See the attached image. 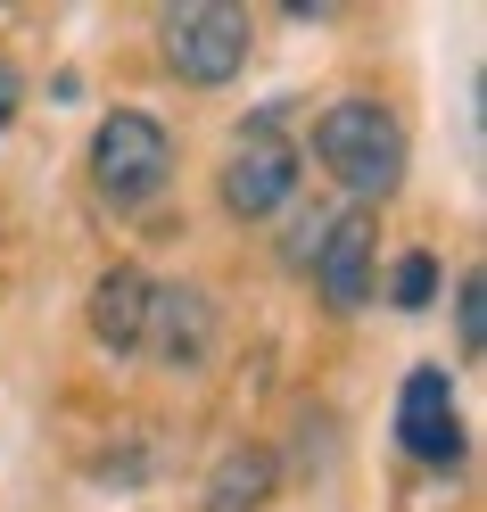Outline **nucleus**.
Here are the masks:
<instances>
[{"label": "nucleus", "mask_w": 487, "mask_h": 512, "mask_svg": "<svg viewBox=\"0 0 487 512\" xmlns=\"http://www.w3.org/2000/svg\"><path fill=\"white\" fill-rule=\"evenodd\" d=\"M314 157H322L331 182L355 190V199H388V190L405 182V124L380 100H339L314 124Z\"/></svg>", "instance_id": "f257e3e1"}, {"label": "nucleus", "mask_w": 487, "mask_h": 512, "mask_svg": "<svg viewBox=\"0 0 487 512\" xmlns=\"http://www.w3.org/2000/svg\"><path fill=\"white\" fill-rule=\"evenodd\" d=\"M166 174H174L166 124L149 108H108L100 133H91V190H100L108 207H141V199L166 190Z\"/></svg>", "instance_id": "f03ea898"}, {"label": "nucleus", "mask_w": 487, "mask_h": 512, "mask_svg": "<svg viewBox=\"0 0 487 512\" xmlns=\"http://www.w3.org/2000/svg\"><path fill=\"white\" fill-rule=\"evenodd\" d=\"M157 42H166V67L190 91H215L248 67V9L240 0H174Z\"/></svg>", "instance_id": "7ed1b4c3"}, {"label": "nucleus", "mask_w": 487, "mask_h": 512, "mask_svg": "<svg viewBox=\"0 0 487 512\" xmlns=\"http://www.w3.org/2000/svg\"><path fill=\"white\" fill-rule=\"evenodd\" d=\"M289 190H298V149H289V133L273 116H256L232 141V157H223V207L240 223H265L289 207Z\"/></svg>", "instance_id": "20e7f679"}, {"label": "nucleus", "mask_w": 487, "mask_h": 512, "mask_svg": "<svg viewBox=\"0 0 487 512\" xmlns=\"http://www.w3.org/2000/svg\"><path fill=\"white\" fill-rule=\"evenodd\" d=\"M397 446L421 471H454L463 463V422H454V380L438 364L405 372V397H397Z\"/></svg>", "instance_id": "39448f33"}, {"label": "nucleus", "mask_w": 487, "mask_h": 512, "mask_svg": "<svg viewBox=\"0 0 487 512\" xmlns=\"http://www.w3.org/2000/svg\"><path fill=\"white\" fill-rule=\"evenodd\" d=\"M372 215H339L331 232L314 240V290H322V306L331 314H355L372 298Z\"/></svg>", "instance_id": "423d86ee"}, {"label": "nucleus", "mask_w": 487, "mask_h": 512, "mask_svg": "<svg viewBox=\"0 0 487 512\" xmlns=\"http://www.w3.org/2000/svg\"><path fill=\"white\" fill-rule=\"evenodd\" d=\"M149 298H157V281H149L141 265H108V273H100V290H91V339H100L108 356H141Z\"/></svg>", "instance_id": "0eeeda50"}, {"label": "nucleus", "mask_w": 487, "mask_h": 512, "mask_svg": "<svg viewBox=\"0 0 487 512\" xmlns=\"http://www.w3.org/2000/svg\"><path fill=\"white\" fill-rule=\"evenodd\" d=\"M149 356H166V364H207V347H215V306L199 290H157L149 298V331H141Z\"/></svg>", "instance_id": "6e6552de"}, {"label": "nucleus", "mask_w": 487, "mask_h": 512, "mask_svg": "<svg viewBox=\"0 0 487 512\" xmlns=\"http://www.w3.org/2000/svg\"><path fill=\"white\" fill-rule=\"evenodd\" d=\"M281 488V463H273V446H232V455L215 463V479H207V496L223 504V512H248V504H265Z\"/></svg>", "instance_id": "1a4fd4ad"}, {"label": "nucleus", "mask_w": 487, "mask_h": 512, "mask_svg": "<svg viewBox=\"0 0 487 512\" xmlns=\"http://www.w3.org/2000/svg\"><path fill=\"white\" fill-rule=\"evenodd\" d=\"M388 298H397L405 314H421V306L438 298V256L430 248H405L397 265H388Z\"/></svg>", "instance_id": "9d476101"}, {"label": "nucleus", "mask_w": 487, "mask_h": 512, "mask_svg": "<svg viewBox=\"0 0 487 512\" xmlns=\"http://www.w3.org/2000/svg\"><path fill=\"white\" fill-rule=\"evenodd\" d=\"M454 339H463V356H487V273L454 281Z\"/></svg>", "instance_id": "9b49d317"}, {"label": "nucleus", "mask_w": 487, "mask_h": 512, "mask_svg": "<svg viewBox=\"0 0 487 512\" xmlns=\"http://www.w3.org/2000/svg\"><path fill=\"white\" fill-rule=\"evenodd\" d=\"M17 91H25V83H17V67L0 58V133H9V116H17Z\"/></svg>", "instance_id": "f8f14e48"}]
</instances>
